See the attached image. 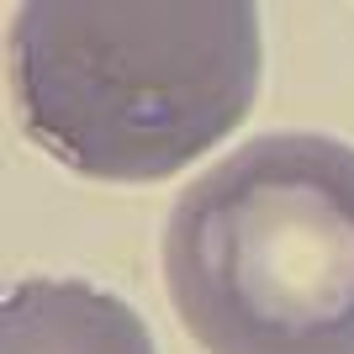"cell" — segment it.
Segmentation results:
<instances>
[{
  "label": "cell",
  "mask_w": 354,
  "mask_h": 354,
  "mask_svg": "<svg viewBox=\"0 0 354 354\" xmlns=\"http://www.w3.org/2000/svg\"><path fill=\"white\" fill-rule=\"evenodd\" d=\"M265 85L249 0H32L11 11L16 122L106 185L180 175L227 143Z\"/></svg>",
  "instance_id": "6da1fadb"
},
{
  "label": "cell",
  "mask_w": 354,
  "mask_h": 354,
  "mask_svg": "<svg viewBox=\"0 0 354 354\" xmlns=\"http://www.w3.org/2000/svg\"><path fill=\"white\" fill-rule=\"evenodd\" d=\"M159 265L207 354H354V143H238L175 196Z\"/></svg>",
  "instance_id": "7a4b0ae2"
},
{
  "label": "cell",
  "mask_w": 354,
  "mask_h": 354,
  "mask_svg": "<svg viewBox=\"0 0 354 354\" xmlns=\"http://www.w3.org/2000/svg\"><path fill=\"white\" fill-rule=\"evenodd\" d=\"M0 354H159L117 291L74 275H32L0 307Z\"/></svg>",
  "instance_id": "3957f363"
}]
</instances>
